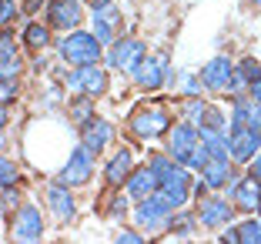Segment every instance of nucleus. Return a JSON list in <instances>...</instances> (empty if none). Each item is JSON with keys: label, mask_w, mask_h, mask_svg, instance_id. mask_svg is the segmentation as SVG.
I'll return each instance as SVG.
<instances>
[{"label": "nucleus", "mask_w": 261, "mask_h": 244, "mask_svg": "<svg viewBox=\"0 0 261 244\" xmlns=\"http://www.w3.org/2000/svg\"><path fill=\"white\" fill-rule=\"evenodd\" d=\"M198 174L207 181V187H211V191H221V187H228V184L234 181V171L228 168V157H211L204 168L198 171Z\"/></svg>", "instance_id": "nucleus-20"}, {"label": "nucleus", "mask_w": 261, "mask_h": 244, "mask_svg": "<svg viewBox=\"0 0 261 244\" xmlns=\"http://www.w3.org/2000/svg\"><path fill=\"white\" fill-rule=\"evenodd\" d=\"M17 74H20V61L17 57H0V80H10Z\"/></svg>", "instance_id": "nucleus-31"}, {"label": "nucleus", "mask_w": 261, "mask_h": 244, "mask_svg": "<svg viewBox=\"0 0 261 244\" xmlns=\"http://www.w3.org/2000/svg\"><path fill=\"white\" fill-rule=\"evenodd\" d=\"M251 174H254V177L261 181V151H258V154L251 157Z\"/></svg>", "instance_id": "nucleus-41"}, {"label": "nucleus", "mask_w": 261, "mask_h": 244, "mask_svg": "<svg viewBox=\"0 0 261 244\" xmlns=\"http://www.w3.org/2000/svg\"><path fill=\"white\" fill-rule=\"evenodd\" d=\"M168 70H171L168 57H164V53H154V57H144L141 67L134 70L130 77H134L138 87H144V91H161L164 80H168Z\"/></svg>", "instance_id": "nucleus-12"}, {"label": "nucleus", "mask_w": 261, "mask_h": 244, "mask_svg": "<svg viewBox=\"0 0 261 244\" xmlns=\"http://www.w3.org/2000/svg\"><path fill=\"white\" fill-rule=\"evenodd\" d=\"M7 127V104H0V130Z\"/></svg>", "instance_id": "nucleus-42"}, {"label": "nucleus", "mask_w": 261, "mask_h": 244, "mask_svg": "<svg viewBox=\"0 0 261 244\" xmlns=\"http://www.w3.org/2000/svg\"><path fill=\"white\" fill-rule=\"evenodd\" d=\"M0 57H17V44L10 40V34H4V40H0Z\"/></svg>", "instance_id": "nucleus-36"}, {"label": "nucleus", "mask_w": 261, "mask_h": 244, "mask_svg": "<svg viewBox=\"0 0 261 244\" xmlns=\"http://www.w3.org/2000/svg\"><path fill=\"white\" fill-rule=\"evenodd\" d=\"M171 130V117L164 107H138L130 114V134L138 141H154Z\"/></svg>", "instance_id": "nucleus-4"}, {"label": "nucleus", "mask_w": 261, "mask_h": 244, "mask_svg": "<svg viewBox=\"0 0 261 244\" xmlns=\"http://www.w3.org/2000/svg\"><path fill=\"white\" fill-rule=\"evenodd\" d=\"M20 94V80L10 77V80H0V104H10V100Z\"/></svg>", "instance_id": "nucleus-30"}, {"label": "nucleus", "mask_w": 261, "mask_h": 244, "mask_svg": "<svg viewBox=\"0 0 261 244\" xmlns=\"http://www.w3.org/2000/svg\"><path fill=\"white\" fill-rule=\"evenodd\" d=\"M238 231H241V244H261V218H248V221H238Z\"/></svg>", "instance_id": "nucleus-24"}, {"label": "nucleus", "mask_w": 261, "mask_h": 244, "mask_svg": "<svg viewBox=\"0 0 261 244\" xmlns=\"http://www.w3.org/2000/svg\"><path fill=\"white\" fill-rule=\"evenodd\" d=\"M0 207H4L7 214H17V211H20V191H17L14 184H10V187H4V194H0Z\"/></svg>", "instance_id": "nucleus-26"}, {"label": "nucleus", "mask_w": 261, "mask_h": 244, "mask_svg": "<svg viewBox=\"0 0 261 244\" xmlns=\"http://www.w3.org/2000/svg\"><path fill=\"white\" fill-rule=\"evenodd\" d=\"M228 141H231V160H238V164H248V160L261 151V134L251 124H245V127H228Z\"/></svg>", "instance_id": "nucleus-11"}, {"label": "nucleus", "mask_w": 261, "mask_h": 244, "mask_svg": "<svg viewBox=\"0 0 261 244\" xmlns=\"http://www.w3.org/2000/svg\"><path fill=\"white\" fill-rule=\"evenodd\" d=\"M94 157H97V154H94L84 141L74 144V147H70V154H67V160H64V168L57 171V181L67 184V187L87 184V181H91V174H94Z\"/></svg>", "instance_id": "nucleus-3"}, {"label": "nucleus", "mask_w": 261, "mask_h": 244, "mask_svg": "<svg viewBox=\"0 0 261 244\" xmlns=\"http://www.w3.org/2000/svg\"><path fill=\"white\" fill-rule=\"evenodd\" d=\"M198 127H218V130H224V114L218 111V107H207L204 114H201V124Z\"/></svg>", "instance_id": "nucleus-29"}, {"label": "nucleus", "mask_w": 261, "mask_h": 244, "mask_svg": "<svg viewBox=\"0 0 261 244\" xmlns=\"http://www.w3.org/2000/svg\"><path fill=\"white\" fill-rule=\"evenodd\" d=\"M117 241H130V244H138V241H144V234H141V231H127V228H121V231H117Z\"/></svg>", "instance_id": "nucleus-37"}, {"label": "nucleus", "mask_w": 261, "mask_h": 244, "mask_svg": "<svg viewBox=\"0 0 261 244\" xmlns=\"http://www.w3.org/2000/svg\"><path fill=\"white\" fill-rule=\"evenodd\" d=\"M248 97H251L254 104H261V77H258V80H254L251 87H248Z\"/></svg>", "instance_id": "nucleus-39"}, {"label": "nucleus", "mask_w": 261, "mask_h": 244, "mask_svg": "<svg viewBox=\"0 0 261 244\" xmlns=\"http://www.w3.org/2000/svg\"><path fill=\"white\" fill-rule=\"evenodd\" d=\"M231 74H234L231 57H211V61L201 67V84H204V91H228Z\"/></svg>", "instance_id": "nucleus-15"}, {"label": "nucleus", "mask_w": 261, "mask_h": 244, "mask_svg": "<svg viewBox=\"0 0 261 244\" xmlns=\"http://www.w3.org/2000/svg\"><path fill=\"white\" fill-rule=\"evenodd\" d=\"M47 204H50V211H54V218L57 221H74V214H77V201H74V194H70V187L67 184H50L47 187Z\"/></svg>", "instance_id": "nucleus-17"}, {"label": "nucleus", "mask_w": 261, "mask_h": 244, "mask_svg": "<svg viewBox=\"0 0 261 244\" xmlns=\"http://www.w3.org/2000/svg\"><path fill=\"white\" fill-rule=\"evenodd\" d=\"M70 121L74 124H84V121H91L94 117V107H91V97H81V100H74V104H70Z\"/></svg>", "instance_id": "nucleus-25"}, {"label": "nucleus", "mask_w": 261, "mask_h": 244, "mask_svg": "<svg viewBox=\"0 0 261 244\" xmlns=\"http://www.w3.org/2000/svg\"><path fill=\"white\" fill-rule=\"evenodd\" d=\"M81 141H84L94 154H100L111 141H114V127H111L104 117H91V121L81 124Z\"/></svg>", "instance_id": "nucleus-18"}, {"label": "nucleus", "mask_w": 261, "mask_h": 244, "mask_svg": "<svg viewBox=\"0 0 261 244\" xmlns=\"http://www.w3.org/2000/svg\"><path fill=\"white\" fill-rule=\"evenodd\" d=\"M228 194H231V201H234V207L238 211H248V214H258L261 211V181L254 174H248V177H234V181L228 184Z\"/></svg>", "instance_id": "nucleus-10"}, {"label": "nucleus", "mask_w": 261, "mask_h": 244, "mask_svg": "<svg viewBox=\"0 0 261 244\" xmlns=\"http://www.w3.org/2000/svg\"><path fill=\"white\" fill-rule=\"evenodd\" d=\"M64 87L77 97H100L108 91V70L97 64H81L70 74H64Z\"/></svg>", "instance_id": "nucleus-2"}, {"label": "nucleus", "mask_w": 261, "mask_h": 244, "mask_svg": "<svg viewBox=\"0 0 261 244\" xmlns=\"http://www.w3.org/2000/svg\"><path fill=\"white\" fill-rule=\"evenodd\" d=\"M154 191H158V174L151 171V164L134 168L127 174V181H124V194H127L130 201H144V198H151Z\"/></svg>", "instance_id": "nucleus-16"}, {"label": "nucleus", "mask_w": 261, "mask_h": 244, "mask_svg": "<svg viewBox=\"0 0 261 244\" xmlns=\"http://www.w3.org/2000/svg\"><path fill=\"white\" fill-rule=\"evenodd\" d=\"M201 147V138H198V124L194 121H181L168 130V154L174 160H181L188 168V160L194 157V151Z\"/></svg>", "instance_id": "nucleus-6"}, {"label": "nucleus", "mask_w": 261, "mask_h": 244, "mask_svg": "<svg viewBox=\"0 0 261 244\" xmlns=\"http://www.w3.org/2000/svg\"><path fill=\"white\" fill-rule=\"evenodd\" d=\"M254 4H261V0H254Z\"/></svg>", "instance_id": "nucleus-45"}, {"label": "nucleus", "mask_w": 261, "mask_h": 244, "mask_svg": "<svg viewBox=\"0 0 261 244\" xmlns=\"http://www.w3.org/2000/svg\"><path fill=\"white\" fill-rule=\"evenodd\" d=\"M108 211H111V218H124V214H127V198H124V194H114V198L108 201Z\"/></svg>", "instance_id": "nucleus-33"}, {"label": "nucleus", "mask_w": 261, "mask_h": 244, "mask_svg": "<svg viewBox=\"0 0 261 244\" xmlns=\"http://www.w3.org/2000/svg\"><path fill=\"white\" fill-rule=\"evenodd\" d=\"M40 7H47V0H23V10H27V14H34V10H40Z\"/></svg>", "instance_id": "nucleus-40"}, {"label": "nucleus", "mask_w": 261, "mask_h": 244, "mask_svg": "<svg viewBox=\"0 0 261 244\" xmlns=\"http://www.w3.org/2000/svg\"><path fill=\"white\" fill-rule=\"evenodd\" d=\"M4 144H7V138H4V134H0V147H4Z\"/></svg>", "instance_id": "nucleus-43"}, {"label": "nucleus", "mask_w": 261, "mask_h": 244, "mask_svg": "<svg viewBox=\"0 0 261 244\" xmlns=\"http://www.w3.org/2000/svg\"><path fill=\"white\" fill-rule=\"evenodd\" d=\"M168 228L174 231V234H194V228H198V214H171Z\"/></svg>", "instance_id": "nucleus-23"}, {"label": "nucleus", "mask_w": 261, "mask_h": 244, "mask_svg": "<svg viewBox=\"0 0 261 244\" xmlns=\"http://www.w3.org/2000/svg\"><path fill=\"white\" fill-rule=\"evenodd\" d=\"M91 14H94V34L100 44H114L121 34V10L111 0H91Z\"/></svg>", "instance_id": "nucleus-9"}, {"label": "nucleus", "mask_w": 261, "mask_h": 244, "mask_svg": "<svg viewBox=\"0 0 261 244\" xmlns=\"http://www.w3.org/2000/svg\"><path fill=\"white\" fill-rule=\"evenodd\" d=\"M17 177H20V171L14 168V160L0 157V187H10V184H17Z\"/></svg>", "instance_id": "nucleus-28"}, {"label": "nucleus", "mask_w": 261, "mask_h": 244, "mask_svg": "<svg viewBox=\"0 0 261 244\" xmlns=\"http://www.w3.org/2000/svg\"><path fill=\"white\" fill-rule=\"evenodd\" d=\"M134 171V157H130V151L127 147H121V151H114L111 154V160H108V168H104V181L111 184V187H121L124 181H127V174Z\"/></svg>", "instance_id": "nucleus-19"}, {"label": "nucleus", "mask_w": 261, "mask_h": 244, "mask_svg": "<svg viewBox=\"0 0 261 244\" xmlns=\"http://www.w3.org/2000/svg\"><path fill=\"white\" fill-rule=\"evenodd\" d=\"M14 17H17V4L14 0H0V27H7Z\"/></svg>", "instance_id": "nucleus-34"}, {"label": "nucleus", "mask_w": 261, "mask_h": 244, "mask_svg": "<svg viewBox=\"0 0 261 244\" xmlns=\"http://www.w3.org/2000/svg\"><path fill=\"white\" fill-rule=\"evenodd\" d=\"M207 111V104H201L198 97H191V100H185V114H188V121H194V124H201V114Z\"/></svg>", "instance_id": "nucleus-32"}, {"label": "nucleus", "mask_w": 261, "mask_h": 244, "mask_svg": "<svg viewBox=\"0 0 261 244\" xmlns=\"http://www.w3.org/2000/svg\"><path fill=\"white\" fill-rule=\"evenodd\" d=\"M198 138H201V147H204L211 157H231V141L224 130L218 127H198Z\"/></svg>", "instance_id": "nucleus-21"}, {"label": "nucleus", "mask_w": 261, "mask_h": 244, "mask_svg": "<svg viewBox=\"0 0 261 244\" xmlns=\"http://www.w3.org/2000/svg\"><path fill=\"white\" fill-rule=\"evenodd\" d=\"M238 70L248 77V87H251L254 80L261 77V61H258V57H245V61H238Z\"/></svg>", "instance_id": "nucleus-27"}, {"label": "nucleus", "mask_w": 261, "mask_h": 244, "mask_svg": "<svg viewBox=\"0 0 261 244\" xmlns=\"http://www.w3.org/2000/svg\"><path fill=\"white\" fill-rule=\"evenodd\" d=\"M23 44L31 47V50H44V47L50 44V31H47L44 23L31 20L27 27H23Z\"/></svg>", "instance_id": "nucleus-22"}, {"label": "nucleus", "mask_w": 261, "mask_h": 244, "mask_svg": "<svg viewBox=\"0 0 261 244\" xmlns=\"http://www.w3.org/2000/svg\"><path fill=\"white\" fill-rule=\"evenodd\" d=\"M194 214H198L201 228H221V224L234 221V201L231 198H218V194H204V198H198Z\"/></svg>", "instance_id": "nucleus-7"}, {"label": "nucleus", "mask_w": 261, "mask_h": 244, "mask_svg": "<svg viewBox=\"0 0 261 244\" xmlns=\"http://www.w3.org/2000/svg\"><path fill=\"white\" fill-rule=\"evenodd\" d=\"M168 221H171V204H168V201H164L158 191H154L151 198L138 201V207H134V224H138L144 234L168 228Z\"/></svg>", "instance_id": "nucleus-5"}, {"label": "nucleus", "mask_w": 261, "mask_h": 244, "mask_svg": "<svg viewBox=\"0 0 261 244\" xmlns=\"http://www.w3.org/2000/svg\"><path fill=\"white\" fill-rule=\"evenodd\" d=\"M144 57H147V47L141 44V40L121 37V40H114V44H111V50H108V57H104V61H108L114 70H127V74H134V70L141 67V61H144Z\"/></svg>", "instance_id": "nucleus-8"}, {"label": "nucleus", "mask_w": 261, "mask_h": 244, "mask_svg": "<svg viewBox=\"0 0 261 244\" xmlns=\"http://www.w3.org/2000/svg\"><path fill=\"white\" fill-rule=\"evenodd\" d=\"M201 87H204V84H201V77H194V74L185 77V94H188V97H198Z\"/></svg>", "instance_id": "nucleus-35"}, {"label": "nucleus", "mask_w": 261, "mask_h": 244, "mask_svg": "<svg viewBox=\"0 0 261 244\" xmlns=\"http://www.w3.org/2000/svg\"><path fill=\"white\" fill-rule=\"evenodd\" d=\"M57 53H61V61H67L70 67H81V64L104 61V44L97 40V34L70 31V34H64V40L57 44Z\"/></svg>", "instance_id": "nucleus-1"}, {"label": "nucleus", "mask_w": 261, "mask_h": 244, "mask_svg": "<svg viewBox=\"0 0 261 244\" xmlns=\"http://www.w3.org/2000/svg\"><path fill=\"white\" fill-rule=\"evenodd\" d=\"M4 34H7V31H4V27H0V40H4Z\"/></svg>", "instance_id": "nucleus-44"}, {"label": "nucleus", "mask_w": 261, "mask_h": 244, "mask_svg": "<svg viewBox=\"0 0 261 244\" xmlns=\"http://www.w3.org/2000/svg\"><path fill=\"white\" fill-rule=\"evenodd\" d=\"M10 234L17 241H40L44 237V221H40V207L34 204H20V211L14 214V228Z\"/></svg>", "instance_id": "nucleus-13"}, {"label": "nucleus", "mask_w": 261, "mask_h": 244, "mask_svg": "<svg viewBox=\"0 0 261 244\" xmlns=\"http://www.w3.org/2000/svg\"><path fill=\"white\" fill-rule=\"evenodd\" d=\"M44 10H47L50 27H57V31H77V23L84 17V10H81L77 0H47Z\"/></svg>", "instance_id": "nucleus-14"}, {"label": "nucleus", "mask_w": 261, "mask_h": 244, "mask_svg": "<svg viewBox=\"0 0 261 244\" xmlns=\"http://www.w3.org/2000/svg\"><path fill=\"white\" fill-rule=\"evenodd\" d=\"M248 124H251V127L261 134V104H254V107H251V117H248Z\"/></svg>", "instance_id": "nucleus-38"}]
</instances>
